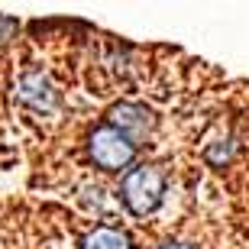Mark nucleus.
<instances>
[{
    "label": "nucleus",
    "instance_id": "nucleus-4",
    "mask_svg": "<svg viewBox=\"0 0 249 249\" xmlns=\"http://www.w3.org/2000/svg\"><path fill=\"white\" fill-rule=\"evenodd\" d=\"M107 123L117 126L123 136H129L133 142H136L139 136L149 133V126H152V113H149L142 104H117V107H110V113H107Z\"/></svg>",
    "mask_w": 249,
    "mask_h": 249
},
{
    "label": "nucleus",
    "instance_id": "nucleus-5",
    "mask_svg": "<svg viewBox=\"0 0 249 249\" xmlns=\"http://www.w3.org/2000/svg\"><path fill=\"white\" fill-rule=\"evenodd\" d=\"M81 249H133V243L117 227H94L81 240Z\"/></svg>",
    "mask_w": 249,
    "mask_h": 249
},
{
    "label": "nucleus",
    "instance_id": "nucleus-1",
    "mask_svg": "<svg viewBox=\"0 0 249 249\" xmlns=\"http://www.w3.org/2000/svg\"><path fill=\"white\" fill-rule=\"evenodd\" d=\"M123 204L129 207V213L136 217H149L159 211V204L165 197V178L156 165H136L123 175Z\"/></svg>",
    "mask_w": 249,
    "mask_h": 249
},
{
    "label": "nucleus",
    "instance_id": "nucleus-6",
    "mask_svg": "<svg viewBox=\"0 0 249 249\" xmlns=\"http://www.w3.org/2000/svg\"><path fill=\"white\" fill-rule=\"evenodd\" d=\"M13 26H17V23H13L10 17H0V42H7V39H10V33H13Z\"/></svg>",
    "mask_w": 249,
    "mask_h": 249
},
{
    "label": "nucleus",
    "instance_id": "nucleus-3",
    "mask_svg": "<svg viewBox=\"0 0 249 249\" xmlns=\"http://www.w3.org/2000/svg\"><path fill=\"white\" fill-rule=\"evenodd\" d=\"M17 97L23 104H29L33 110H52L58 104V91H55V84L49 81L42 71H29L19 78L17 84Z\"/></svg>",
    "mask_w": 249,
    "mask_h": 249
},
{
    "label": "nucleus",
    "instance_id": "nucleus-7",
    "mask_svg": "<svg viewBox=\"0 0 249 249\" xmlns=\"http://www.w3.org/2000/svg\"><path fill=\"white\" fill-rule=\"evenodd\" d=\"M162 249H191V246H185V243H165Z\"/></svg>",
    "mask_w": 249,
    "mask_h": 249
},
{
    "label": "nucleus",
    "instance_id": "nucleus-2",
    "mask_svg": "<svg viewBox=\"0 0 249 249\" xmlns=\"http://www.w3.org/2000/svg\"><path fill=\"white\" fill-rule=\"evenodd\" d=\"M88 152H91L97 168H104V172H120V168H126L129 162H133L136 142L129 136H123L117 126L101 123V126H94L91 136H88Z\"/></svg>",
    "mask_w": 249,
    "mask_h": 249
}]
</instances>
